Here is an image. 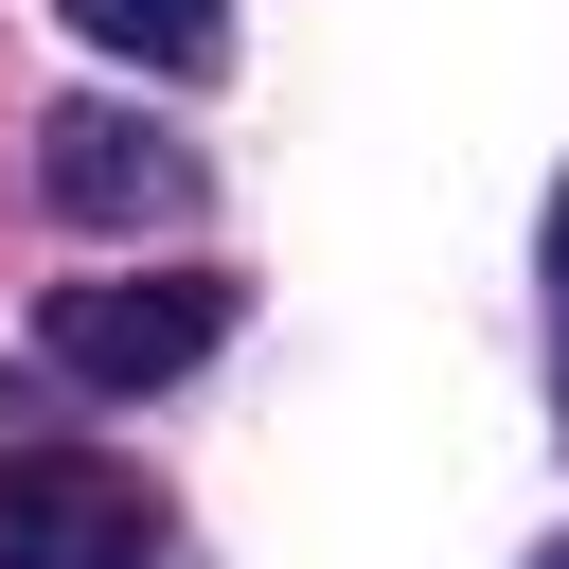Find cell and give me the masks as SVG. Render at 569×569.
I'll return each instance as SVG.
<instances>
[{
  "label": "cell",
  "mask_w": 569,
  "mask_h": 569,
  "mask_svg": "<svg viewBox=\"0 0 569 569\" xmlns=\"http://www.w3.org/2000/svg\"><path fill=\"white\" fill-rule=\"evenodd\" d=\"M36 338H53V373H89V391H160V373H196V356L231 338V284H213V267L53 284V302H36Z\"/></svg>",
  "instance_id": "1"
},
{
  "label": "cell",
  "mask_w": 569,
  "mask_h": 569,
  "mask_svg": "<svg viewBox=\"0 0 569 569\" xmlns=\"http://www.w3.org/2000/svg\"><path fill=\"white\" fill-rule=\"evenodd\" d=\"M160 498L89 445H0V569H142Z\"/></svg>",
  "instance_id": "2"
},
{
  "label": "cell",
  "mask_w": 569,
  "mask_h": 569,
  "mask_svg": "<svg viewBox=\"0 0 569 569\" xmlns=\"http://www.w3.org/2000/svg\"><path fill=\"white\" fill-rule=\"evenodd\" d=\"M36 178H53V213H71V231L196 213V160H178L160 124H124V107H53V124H36Z\"/></svg>",
  "instance_id": "3"
},
{
  "label": "cell",
  "mask_w": 569,
  "mask_h": 569,
  "mask_svg": "<svg viewBox=\"0 0 569 569\" xmlns=\"http://www.w3.org/2000/svg\"><path fill=\"white\" fill-rule=\"evenodd\" d=\"M71 36H89V53H124V71H160V89L231 71V0H71Z\"/></svg>",
  "instance_id": "4"
},
{
  "label": "cell",
  "mask_w": 569,
  "mask_h": 569,
  "mask_svg": "<svg viewBox=\"0 0 569 569\" xmlns=\"http://www.w3.org/2000/svg\"><path fill=\"white\" fill-rule=\"evenodd\" d=\"M551 267H569V196H551Z\"/></svg>",
  "instance_id": "5"
},
{
  "label": "cell",
  "mask_w": 569,
  "mask_h": 569,
  "mask_svg": "<svg viewBox=\"0 0 569 569\" xmlns=\"http://www.w3.org/2000/svg\"><path fill=\"white\" fill-rule=\"evenodd\" d=\"M551 569H569V551H551Z\"/></svg>",
  "instance_id": "6"
}]
</instances>
